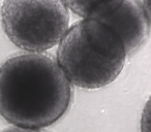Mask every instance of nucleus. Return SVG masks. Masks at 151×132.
<instances>
[{
  "instance_id": "1",
  "label": "nucleus",
  "mask_w": 151,
  "mask_h": 132,
  "mask_svg": "<svg viewBox=\"0 0 151 132\" xmlns=\"http://www.w3.org/2000/svg\"><path fill=\"white\" fill-rule=\"evenodd\" d=\"M73 88L48 53H17L0 66V116L13 127L40 130L64 116Z\"/></svg>"
},
{
  "instance_id": "2",
  "label": "nucleus",
  "mask_w": 151,
  "mask_h": 132,
  "mask_svg": "<svg viewBox=\"0 0 151 132\" xmlns=\"http://www.w3.org/2000/svg\"><path fill=\"white\" fill-rule=\"evenodd\" d=\"M126 57L121 40L107 25L82 19L59 41L56 60L70 85L96 90L116 81Z\"/></svg>"
},
{
  "instance_id": "3",
  "label": "nucleus",
  "mask_w": 151,
  "mask_h": 132,
  "mask_svg": "<svg viewBox=\"0 0 151 132\" xmlns=\"http://www.w3.org/2000/svg\"><path fill=\"white\" fill-rule=\"evenodd\" d=\"M0 21L16 46L44 53L62 39L69 27V13L62 0H3Z\"/></svg>"
},
{
  "instance_id": "4",
  "label": "nucleus",
  "mask_w": 151,
  "mask_h": 132,
  "mask_svg": "<svg viewBox=\"0 0 151 132\" xmlns=\"http://www.w3.org/2000/svg\"><path fill=\"white\" fill-rule=\"evenodd\" d=\"M99 22L121 40L126 56L134 55L148 41L150 16L145 11L142 0H123L117 9Z\"/></svg>"
},
{
  "instance_id": "5",
  "label": "nucleus",
  "mask_w": 151,
  "mask_h": 132,
  "mask_svg": "<svg viewBox=\"0 0 151 132\" xmlns=\"http://www.w3.org/2000/svg\"><path fill=\"white\" fill-rule=\"evenodd\" d=\"M67 9L83 20L101 21L120 6L123 0H62Z\"/></svg>"
},
{
  "instance_id": "6",
  "label": "nucleus",
  "mask_w": 151,
  "mask_h": 132,
  "mask_svg": "<svg viewBox=\"0 0 151 132\" xmlns=\"http://www.w3.org/2000/svg\"><path fill=\"white\" fill-rule=\"evenodd\" d=\"M141 132H150V101H146L141 117Z\"/></svg>"
},
{
  "instance_id": "7",
  "label": "nucleus",
  "mask_w": 151,
  "mask_h": 132,
  "mask_svg": "<svg viewBox=\"0 0 151 132\" xmlns=\"http://www.w3.org/2000/svg\"><path fill=\"white\" fill-rule=\"evenodd\" d=\"M0 132H47L44 130H31V129H22V128H17V127H7L4 129L0 130Z\"/></svg>"
}]
</instances>
